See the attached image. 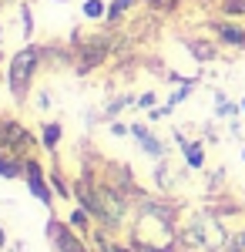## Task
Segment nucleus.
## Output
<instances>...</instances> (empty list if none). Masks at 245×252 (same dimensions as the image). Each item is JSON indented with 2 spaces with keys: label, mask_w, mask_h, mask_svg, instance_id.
<instances>
[{
  "label": "nucleus",
  "mask_w": 245,
  "mask_h": 252,
  "mask_svg": "<svg viewBox=\"0 0 245 252\" xmlns=\"http://www.w3.org/2000/svg\"><path fill=\"white\" fill-rule=\"evenodd\" d=\"M24 182H27V189H31V195L37 198L40 205H47V209H54V198L57 192L51 189V178H47V172H44V165H40L37 158H24Z\"/></svg>",
  "instance_id": "nucleus-5"
},
{
  "label": "nucleus",
  "mask_w": 245,
  "mask_h": 252,
  "mask_svg": "<svg viewBox=\"0 0 245 252\" xmlns=\"http://www.w3.org/2000/svg\"><path fill=\"white\" fill-rule=\"evenodd\" d=\"M185 155V165H188L191 172H198V168H205V148H202V141H191L188 148L182 152Z\"/></svg>",
  "instance_id": "nucleus-14"
},
{
  "label": "nucleus",
  "mask_w": 245,
  "mask_h": 252,
  "mask_svg": "<svg viewBox=\"0 0 245 252\" xmlns=\"http://www.w3.org/2000/svg\"><path fill=\"white\" fill-rule=\"evenodd\" d=\"M20 31H24V40L34 37V10H31V3H27V0L20 3Z\"/></svg>",
  "instance_id": "nucleus-17"
},
{
  "label": "nucleus",
  "mask_w": 245,
  "mask_h": 252,
  "mask_svg": "<svg viewBox=\"0 0 245 252\" xmlns=\"http://www.w3.org/2000/svg\"><path fill=\"white\" fill-rule=\"evenodd\" d=\"M101 175H104V178H108V185H114L124 198L141 202V198L148 195L138 182H134V172L128 168V165H121V161H104V165H101Z\"/></svg>",
  "instance_id": "nucleus-6"
},
{
  "label": "nucleus",
  "mask_w": 245,
  "mask_h": 252,
  "mask_svg": "<svg viewBox=\"0 0 245 252\" xmlns=\"http://www.w3.org/2000/svg\"><path fill=\"white\" fill-rule=\"evenodd\" d=\"M134 101H138V97H131V94H121V97H114L111 104H108V108H104V121H114V118L121 115V111H124V108H128V104H134Z\"/></svg>",
  "instance_id": "nucleus-16"
},
{
  "label": "nucleus",
  "mask_w": 245,
  "mask_h": 252,
  "mask_svg": "<svg viewBox=\"0 0 245 252\" xmlns=\"http://www.w3.org/2000/svg\"><path fill=\"white\" fill-rule=\"evenodd\" d=\"M185 47L191 51V58L202 61V64H208V61L218 58V47H215L212 40H195V37H188V40H185Z\"/></svg>",
  "instance_id": "nucleus-10"
},
{
  "label": "nucleus",
  "mask_w": 245,
  "mask_h": 252,
  "mask_svg": "<svg viewBox=\"0 0 245 252\" xmlns=\"http://www.w3.org/2000/svg\"><path fill=\"white\" fill-rule=\"evenodd\" d=\"M208 34H215V40H218L222 47L245 51V24H239L235 17H228V20H208Z\"/></svg>",
  "instance_id": "nucleus-7"
},
{
  "label": "nucleus",
  "mask_w": 245,
  "mask_h": 252,
  "mask_svg": "<svg viewBox=\"0 0 245 252\" xmlns=\"http://www.w3.org/2000/svg\"><path fill=\"white\" fill-rule=\"evenodd\" d=\"M0 40H3V27H0Z\"/></svg>",
  "instance_id": "nucleus-29"
},
{
  "label": "nucleus",
  "mask_w": 245,
  "mask_h": 252,
  "mask_svg": "<svg viewBox=\"0 0 245 252\" xmlns=\"http://www.w3.org/2000/svg\"><path fill=\"white\" fill-rule=\"evenodd\" d=\"M111 135H114V138H124V135H131V125H121V121H111Z\"/></svg>",
  "instance_id": "nucleus-22"
},
{
  "label": "nucleus",
  "mask_w": 245,
  "mask_h": 252,
  "mask_svg": "<svg viewBox=\"0 0 245 252\" xmlns=\"http://www.w3.org/2000/svg\"><path fill=\"white\" fill-rule=\"evenodd\" d=\"M195 84H198V78H188V81H182V84L175 88V94L168 97V104H171V108H178V104H182V101H185V97H188L191 91H195Z\"/></svg>",
  "instance_id": "nucleus-18"
},
{
  "label": "nucleus",
  "mask_w": 245,
  "mask_h": 252,
  "mask_svg": "<svg viewBox=\"0 0 245 252\" xmlns=\"http://www.w3.org/2000/svg\"><path fill=\"white\" fill-rule=\"evenodd\" d=\"M10 242H7V232H3V225H0V249H7Z\"/></svg>",
  "instance_id": "nucleus-26"
},
{
  "label": "nucleus",
  "mask_w": 245,
  "mask_h": 252,
  "mask_svg": "<svg viewBox=\"0 0 245 252\" xmlns=\"http://www.w3.org/2000/svg\"><path fill=\"white\" fill-rule=\"evenodd\" d=\"M242 111H245V97H242Z\"/></svg>",
  "instance_id": "nucleus-30"
},
{
  "label": "nucleus",
  "mask_w": 245,
  "mask_h": 252,
  "mask_svg": "<svg viewBox=\"0 0 245 252\" xmlns=\"http://www.w3.org/2000/svg\"><path fill=\"white\" fill-rule=\"evenodd\" d=\"M242 158H245V148H242Z\"/></svg>",
  "instance_id": "nucleus-31"
},
{
  "label": "nucleus",
  "mask_w": 245,
  "mask_h": 252,
  "mask_svg": "<svg viewBox=\"0 0 245 252\" xmlns=\"http://www.w3.org/2000/svg\"><path fill=\"white\" fill-rule=\"evenodd\" d=\"M171 138H175V145H178V148H182V152H185V148H188V145H191V141H188V138H185V135H182V131H178V128H175V131H171Z\"/></svg>",
  "instance_id": "nucleus-25"
},
{
  "label": "nucleus",
  "mask_w": 245,
  "mask_h": 252,
  "mask_svg": "<svg viewBox=\"0 0 245 252\" xmlns=\"http://www.w3.org/2000/svg\"><path fill=\"white\" fill-rule=\"evenodd\" d=\"M71 47H74V71L77 74H91L94 67H101L104 61L111 58V37L108 34H94V37H81L71 34Z\"/></svg>",
  "instance_id": "nucleus-2"
},
{
  "label": "nucleus",
  "mask_w": 245,
  "mask_h": 252,
  "mask_svg": "<svg viewBox=\"0 0 245 252\" xmlns=\"http://www.w3.org/2000/svg\"><path fill=\"white\" fill-rule=\"evenodd\" d=\"M3 61H7V54H3V51H0V67H3Z\"/></svg>",
  "instance_id": "nucleus-28"
},
{
  "label": "nucleus",
  "mask_w": 245,
  "mask_h": 252,
  "mask_svg": "<svg viewBox=\"0 0 245 252\" xmlns=\"http://www.w3.org/2000/svg\"><path fill=\"white\" fill-rule=\"evenodd\" d=\"M225 17H245V0H222Z\"/></svg>",
  "instance_id": "nucleus-20"
},
{
  "label": "nucleus",
  "mask_w": 245,
  "mask_h": 252,
  "mask_svg": "<svg viewBox=\"0 0 245 252\" xmlns=\"http://www.w3.org/2000/svg\"><path fill=\"white\" fill-rule=\"evenodd\" d=\"M40 145V138L31 135V128L17 121V118L0 115V155H17V158H31L34 148Z\"/></svg>",
  "instance_id": "nucleus-3"
},
{
  "label": "nucleus",
  "mask_w": 245,
  "mask_h": 252,
  "mask_svg": "<svg viewBox=\"0 0 245 252\" xmlns=\"http://www.w3.org/2000/svg\"><path fill=\"white\" fill-rule=\"evenodd\" d=\"M34 104H37V111H47V108H51V91H40Z\"/></svg>",
  "instance_id": "nucleus-24"
},
{
  "label": "nucleus",
  "mask_w": 245,
  "mask_h": 252,
  "mask_svg": "<svg viewBox=\"0 0 245 252\" xmlns=\"http://www.w3.org/2000/svg\"><path fill=\"white\" fill-rule=\"evenodd\" d=\"M10 252H24V246H20V242H14V246H10Z\"/></svg>",
  "instance_id": "nucleus-27"
},
{
  "label": "nucleus",
  "mask_w": 245,
  "mask_h": 252,
  "mask_svg": "<svg viewBox=\"0 0 245 252\" xmlns=\"http://www.w3.org/2000/svg\"><path fill=\"white\" fill-rule=\"evenodd\" d=\"M24 175V158L17 155H0V178H20Z\"/></svg>",
  "instance_id": "nucleus-13"
},
{
  "label": "nucleus",
  "mask_w": 245,
  "mask_h": 252,
  "mask_svg": "<svg viewBox=\"0 0 245 252\" xmlns=\"http://www.w3.org/2000/svg\"><path fill=\"white\" fill-rule=\"evenodd\" d=\"M40 64H44V51H40V44H31V40L7 61V88H10V97L17 104H24L31 97V84L37 78Z\"/></svg>",
  "instance_id": "nucleus-1"
},
{
  "label": "nucleus",
  "mask_w": 245,
  "mask_h": 252,
  "mask_svg": "<svg viewBox=\"0 0 245 252\" xmlns=\"http://www.w3.org/2000/svg\"><path fill=\"white\" fill-rule=\"evenodd\" d=\"M67 225H71V229H77L81 235H91V232L97 229L94 215L88 212L84 205H77V209H71V212H67Z\"/></svg>",
  "instance_id": "nucleus-8"
},
{
  "label": "nucleus",
  "mask_w": 245,
  "mask_h": 252,
  "mask_svg": "<svg viewBox=\"0 0 245 252\" xmlns=\"http://www.w3.org/2000/svg\"><path fill=\"white\" fill-rule=\"evenodd\" d=\"M61 135H64V125L61 121H44L40 125V148H47L54 155L57 145H61Z\"/></svg>",
  "instance_id": "nucleus-9"
},
{
  "label": "nucleus",
  "mask_w": 245,
  "mask_h": 252,
  "mask_svg": "<svg viewBox=\"0 0 245 252\" xmlns=\"http://www.w3.org/2000/svg\"><path fill=\"white\" fill-rule=\"evenodd\" d=\"M154 101H158V94H154V91H145V94L134 101V108H141V111H151V108H154Z\"/></svg>",
  "instance_id": "nucleus-21"
},
{
  "label": "nucleus",
  "mask_w": 245,
  "mask_h": 252,
  "mask_svg": "<svg viewBox=\"0 0 245 252\" xmlns=\"http://www.w3.org/2000/svg\"><path fill=\"white\" fill-rule=\"evenodd\" d=\"M81 14H84L88 20L108 17V0H84V3H81Z\"/></svg>",
  "instance_id": "nucleus-15"
},
{
  "label": "nucleus",
  "mask_w": 245,
  "mask_h": 252,
  "mask_svg": "<svg viewBox=\"0 0 245 252\" xmlns=\"http://www.w3.org/2000/svg\"><path fill=\"white\" fill-rule=\"evenodd\" d=\"M138 145H141V152H145L148 158H154V161L168 158V145H165V141H161L158 135H151V131H148L145 138H138Z\"/></svg>",
  "instance_id": "nucleus-11"
},
{
  "label": "nucleus",
  "mask_w": 245,
  "mask_h": 252,
  "mask_svg": "<svg viewBox=\"0 0 245 252\" xmlns=\"http://www.w3.org/2000/svg\"><path fill=\"white\" fill-rule=\"evenodd\" d=\"M141 3L148 7L151 14H171V10H178L182 0H141Z\"/></svg>",
  "instance_id": "nucleus-19"
},
{
  "label": "nucleus",
  "mask_w": 245,
  "mask_h": 252,
  "mask_svg": "<svg viewBox=\"0 0 245 252\" xmlns=\"http://www.w3.org/2000/svg\"><path fill=\"white\" fill-rule=\"evenodd\" d=\"M44 232H47V246L51 252H91L88 249V235H81L77 229L67 225V219H47V225H44Z\"/></svg>",
  "instance_id": "nucleus-4"
},
{
  "label": "nucleus",
  "mask_w": 245,
  "mask_h": 252,
  "mask_svg": "<svg viewBox=\"0 0 245 252\" xmlns=\"http://www.w3.org/2000/svg\"><path fill=\"white\" fill-rule=\"evenodd\" d=\"M138 3H141V0H111V3H108V17H104V20H108V27H118V24L124 20V14L134 10Z\"/></svg>",
  "instance_id": "nucleus-12"
},
{
  "label": "nucleus",
  "mask_w": 245,
  "mask_h": 252,
  "mask_svg": "<svg viewBox=\"0 0 245 252\" xmlns=\"http://www.w3.org/2000/svg\"><path fill=\"white\" fill-rule=\"evenodd\" d=\"M148 131H151L148 125H141V121H131V138H134V141H138V138H145Z\"/></svg>",
  "instance_id": "nucleus-23"
}]
</instances>
